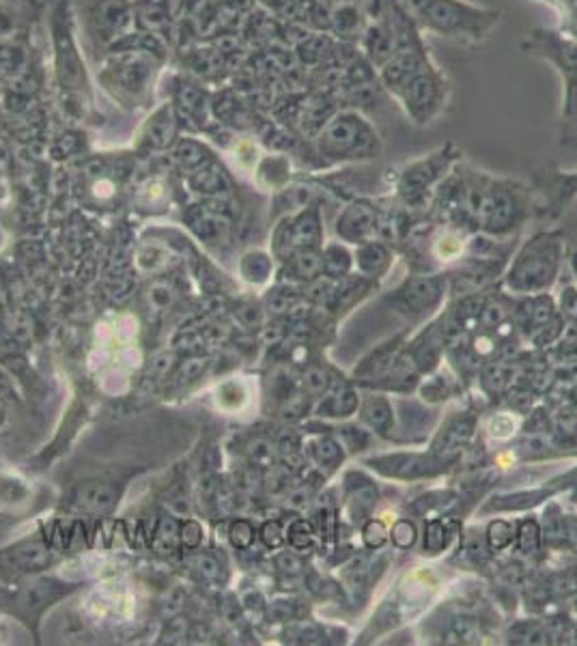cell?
Returning <instances> with one entry per match:
<instances>
[{
    "label": "cell",
    "mask_w": 577,
    "mask_h": 646,
    "mask_svg": "<svg viewBox=\"0 0 577 646\" xmlns=\"http://www.w3.org/2000/svg\"><path fill=\"white\" fill-rule=\"evenodd\" d=\"M553 270H556V255L547 250H535L528 257H521L515 272L510 274V284L523 289V291L541 289L551 280Z\"/></svg>",
    "instance_id": "1"
},
{
    "label": "cell",
    "mask_w": 577,
    "mask_h": 646,
    "mask_svg": "<svg viewBox=\"0 0 577 646\" xmlns=\"http://www.w3.org/2000/svg\"><path fill=\"white\" fill-rule=\"evenodd\" d=\"M76 500L82 508L91 510V513H97V515H104L108 510H113V506L117 504V492H115V487H110L106 483H86L78 487Z\"/></svg>",
    "instance_id": "2"
},
{
    "label": "cell",
    "mask_w": 577,
    "mask_h": 646,
    "mask_svg": "<svg viewBox=\"0 0 577 646\" xmlns=\"http://www.w3.org/2000/svg\"><path fill=\"white\" fill-rule=\"evenodd\" d=\"M439 296H441V284L437 278H414L403 289L405 304L414 308L416 313L433 308L439 302Z\"/></svg>",
    "instance_id": "3"
},
{
    "label": "cell",
    "mask_w": 577,
    "mask_h": 646,
    "mask_svg": "<svg viewBox=\"0 0 577 646\" xmlns=\"http://www.w3.org/2000/svg\"><path fill=\"white\" fill-rule=\"evenodd\" d=\"M384 463H388V467L384 465L382 470L388 472V474H394V476H423V474H431L435 472L437 467H433V463L425 457H418V455H396V457H388V459H382Z\"/></svg>",
    "instance_id": "4"
},
{
    "label": "cell",
    "mask_w": 577,
    "mask_h": 646,
    "mask_svg": "<svg viewBox=\"0 0 577 646\" xmlns=\"http://www.w3.org/2000/svg\"><path fill=\"white\" fill-rule=\"evenodd\" d=\"M472 427H474V420L472 418H457L453 425L448 427V431L439 437V444H437V453L441 457H453L455 453L461 451V446L465 442L470 439L472 435Z\"/></svg>",
    "instance_id": "5"
},
{
    "label": "cell",
    "mask_w": 577,
    "mask_h": 646,
    "mask_svg": "<svg viewBox=\"0 0 577 646\" xmlns=\"http://www.w3.org/2000/svg\"><path fill=\"white\" fill-rule=\"evenodd\" d=\"M147 300H149V310H151V313H166V310L177 300V291H174V286L170 282L158 280V282H153L149 286Z\"/></svg>",
    "instance_id": "6"
},
{
    "label": "cell",
    "mask_w": 577,
    "mask_h": 646,
    "mask_svg": "<svg viewBox=\"0 0 577 646\" xmlns=\"http://www.w3.org/2000/svg\"><path fill=\"white\" fill-rule=\"evenodd\" d=\"M510 377H513V366H510L506 360H498V362H489L482 371V384L487 390L491 392H500L502 388L508 386Z\"/></svg>",
    "instance_id": "7"
},
{
    "label": "cell",
    "mask_w": 577,
    "mask_h": 646,
    "mask_svg": "<svg viewBox=\"0 0 577 646\" xmlns=\"http://www.w3.org/2000/svg\"><path fill=\"white\" fill-rule=\"evenodd\" d=\"M358 407V396L353 394L351 390H345V392H339L334 396H330L325 403L321 405V414L325 416H349L353 414V410Z\"/></svg>",
    "instance_id": "8"
},
{
    "label": "cell",
    "mask_w": 577,
    "mask_h": 646,
    "mask_svg": "<svg viewBox=\"0 0 577 646\" xmlns=\"http://www.w3.org/2000/svg\"><path fill=\"white\" fill-rule=\"evenodd\" d=\"M15 560L19 563V567H24V569H39L43 565H48L50 554H48L46 545L31 543V545H24L15 551Z\"/></svg>",
    "instance_id": "9"
},
{
    "label": "cell",
    "mask_w": 577,
    "mask_h": 646,
    "mask_svg": "<svg viewBox=\"0 0 577 646\" xmlns=\"http://www.w3.org/2000/svg\"><path fill=\"white\" fill-rule=\"evenodd\" d=\"M364 416L377 431H388L390 429L392 410L384 398H371L364 407Z\"/></svg>",
    "instance_id": "10"
},
{
    "label": "cell",
    "mask_w": 577,
    "mask_h": 646,
    "mask_svg": "<svg viewBox=\"0 0 577 646\" xmlns=\"http://www.w3.org/2000/svg\"><path fill=\"white\" fill-rule=\"evenodd\" d=\"M248 457L257 467H272L276 461V446L265 437H257L248 446Z\"/></svg>",
    "instance_id": "11"
},
{
    "label": "cell",
    "mask_w": 577,
    "mask_h": 646,
    "mask_svg": "<svg viewBox=\"0 0 577 646\" xmlns=\"http://www.w3.org/2000/svg\"><path fill=\"white\" fill-rule=\"evenodd\" d=\"M229 539L237 549H248L254 541V528L248 519H235L229 528Z\"/></svg>",
    "instance_id": "12"
},
{
    "label": "cell",
    "mask_w": 577,
    "mask_h": 646,
    "mask_svg": "<svg viewBox=\"0 0 577 646\" xmlns=\"http://www.w3.org/2000/svg\"><path fill=\"white\" fill-rule=\"evenodd\" d=\"M321 270H323V259H319V255H315V252H302L295 259L298 278L313 280V278H317V274H321Z\"/></svg>",
    "instance_id": "13"
},
{
    "label": "cell",
    "mask_w": 577,
    "mask_h": 646,
    "mask_svg": "<svg viewBox=\"0 0 577 646\" xmlns=\"http://www.w3.org/2000/svg\"><path fill=\"white\" fill-rule=\"evenodd\" d=\"M313 539H315V530H313V526H310L306 519H295V522L291 524V528H288V543H291L295 549H306V547H310Z\"/></svg>",
    "instance_id": "14"
},
{
    "label": "cell",
    "mask_w": 577,
    "mask_h": 646,
    "mask_svg": "<svg viewBox=\"0 0 577 646\" xmlns=\"http://www.w3.org/2000/svg\"><path fill=\"white\" fill-rule=\"evenodd\" d=\"M553 429L562 442L575 444L577 442V414L575 412H560L553 420Z\"/></svg>",
    "instance_id": "15"
},
{
    "label": "cell",
    "mask_w": 577,
    "mask_h": 646,
    "mask_svg": "<svg viewBox=\"0 0 577 646\" xmlns=\"http://www.w3.org/2000/svg\"><path fill=\"white\" fill-rule=\"evenodd\" d=\"M52 588H54V586L48 584V582H41V584L29 586V588L24 590V595H22V604H26L31 610H37V608H41V606H46L48 601L54 597V595H50Z\"/></svg>",
    "instance_id": "16"
},
{
    "label": "cell",
    "mask_w": 577,
    "mask_h": 646,
    "mask_svg": "<svg viewBox=\"0 0 577 646\" xmlns=\"http://www.w3.org/2000/svg\"><path fill=\"white\" fill-rule=\"evenodd\" d=\"M330 386V375L321 366H310L304 373V388L308 394H323Z\"/></svg>",
    "instance_id": "17"
},
{
    "label": "cell",
    "mask_w": 577,
    "mask_h": 646,
    "mask_svg": "<svg viewBox=\"0 0 577 646\" xmlns=\"http://www.w3.org/2000/svg\"><path fill=\"white\" fill-rule=\"evenodd\" d=\"M323 270H325V274L332 276V278L343 276V274L349 270V257H347V252H343L341 248L327 250L325 261H323Z\"/></svg>",
    "instance_id": "18"
},
{
    "label": "cell",
    "mask_w": 577,
    "mask_h": 646,
    "mask_svg": "<svg viewBox=\"0 0 577 646\" xmlns=\"http://www.w3.org/2000/svg\"><path fill=\"white\" fill-rule=\"evenodd\" d=\"M553 315H556V313H553V304H551L549 298L541 296L535 302H530V323L535 325V328L545 325L547 321L553 319Z\"/></svg>",
    "instance_id": "19"
},
{
    "label": "cell",
    "mask_w": 577,
    "mask_h": 646,
    "mask_svg": "<svg viewBox=\"0 0 577 646\" xmlns=\"http://www.w3.org/2000/svg\"><path fill=\"white\" fill-rule=\"evenodd\" d=\"M539 543H541V534H539L537 522H532V519L521 522V528H519V547H521V551L535 554L539 549Z\"/></svg>",
    "instance_id": "20"
},
{
    "label": "cell",
    "mask_w": 577,
    "mask_h": 646,
    "mask_svg": "<svg viewBox=\"0 0 577 646\" xmlns=\"http://www.w3.org/2000/svg\"><path fill=\"white\" fill-rule=\"evenodd\" d=\"M446 545V530L439 519H431L427 524V534H425V549L429 554H437Z\"/></svg>",
    "instance_id": "21"
},
{
    "label": "cell",
    "mask_w": 577,
    "mask_h": 646,
    "mask_svg": "<svg viewBox=\"0 0 577 646\" xmlns=\"http://www.w3.org/2000/svg\"><path fill=\"white\" fill-rule=\"evenodd\" d=\"M386 261H388V255L382 246H366L360 252V267L364 272H380L386 265Z\"/></svg>",
    "instance_id": "22"
},
{
    "label": "cell",
    "mask_w": 577,
    "mask_h": 646,
    "mask_svg": "<svg viewBox=\"0 0 577 646\" xmlns=\"http://www.w3.org/2000/svg\"><path fill=\"white\" fill-rule=\"evenodd\" d=\"M487 541H489L491 549H504L510 541H513V528L506 522H494L487 530Z\"/></svg>",
    "instance_id": "23"
},
{
    "label": "cell",
    "mask_w": 577,
    "mask_h": 646,
    "mask_svg": "<svg viewBox=\"0 0 577 646\" xmlns=\"http://www.w3.org/2000/svg\"><path fill=\"white\" fill-rule=\"evenodd\" d=\"M315 457L319 463H325V465H336L341 459H343V451L341 446L334 442V439H319L317 446H315Z\"/></svg>",
    "instance_id": "24"
},
{
    "label": "cell",
    "mask_w": 577,
    "mask_h": 646,
    "mask_svg": "<svg viewBox=\"0 0 577 646\" xmlns=\"http://www.w3.org/2000/svg\"><path fill=\"white\" fill-rule=\"evenodd\" d=\"M268 272H270V261L261 255H250V257H246V261H243V274H246L248 280L261 282V280H265Z\"/></svg>",
    "instance_id": "25"
},
{
    "label": "cell",
    "mask_w": 577,
    "mask_h": 646,
    "mask_svg": "<svg viewBox=\"0 0 577 646\" xmlns=\"http://www.w3.org/2000/svg\"><path fill=\"white\" fill-rule=\"evenodd\" d=\"M207 362L209 360L201 358V355H196V358H190V360L181 362L179 369H177V380H179L181 384L184 382H194L196 377L203 375V371L207 369Z\"/></svg>",
    "instance_id": "26"
},
{
    "label": "cell",
    "mask_w": 577,
    "mask_h": 646,
    "mask_svg": "<svg viewBox=\"0 0 577 646\" xmlns=\"http://www.w3.org/2000/svg\"><path fill=\"white\" fill-rule=\"evenodd\" d=\"M392 541H394L396 547H401V549L412 547L414 541H416V528H414V524L407 522V519L396 522L394 528H392Z\"/></svg>",
    "instance_id": "27"
},
{
    "label": "cell",
    "mask_w": 577,
    "mask_h": 646,
    "mask_svg": "<svg viewBox=\"0 0 577 646\" xmlns=\"http://www.w3.org/2000/svg\"><path fill=\"white\" fill-rule=\"evenodd\" d=\"M362 537H364V545L368 549H377V547H382L386 543L388 534H386V528H384L382 522L371 519V522H366V526L362 530Z\"/></svg>",
    "instance_id": "28"
},
{
    "label": "cell",
    "mask_w": 577,
    "mask_h": 646,
    "mask_svg": "<svg viewBox=\"0 0 577 646\" xmlns=\"http://www.w3.org/2000/svg\"><path fill=\"white\" fill-rule=\"evenodd\" d=\"M453 631L459 642H476L480 638V627L474 618H457L453 622Z\"/></svg>",
    "instance_id": "29"
},
{
    "label": "cell",
    "mask_w": 577,
    "mask_h": 646,
    "mask_svg": "<svg viewBox=\"0 0 577 646\" xmlns=\"http://www.w3.org/2000/svg\"><path fill=\"white\" fill-rule=\"evenodd\" d=\"M177 534H179V528H177V522H174V519L164 517V519H160L158 530H155L153 543H155V545L164 543L168 549H172V543H174V539H177Z\"/></svg>",
    "instance_id": "30"
},
{
    "label": "cell",
    "mask_w": 577,
    "mask_h": 646,
    "mask_svg": "<svg viewBox=\"0 0 577 646\" xmlns=\"http://www.w3.org/2000/svg\"><path fill=\"white\" fill-rule=\"evenodd\" d=\"M131 289H134V282L129 276H110L106 282V293L115 300H125L131 293Z\"/></svg>",
    "instance_id": "31"
},
{
    "label": "cell",
    "mask_w": 577,
    "mask_h": 646,
    "mask_svg": "<svg viewBox=\"0 0 577 646\" xmlns=\"http://www.w3.org/2000/svg\"><path fill=\"white\" fill-rule=\"evenodd\" d=\"M259 537L265 543V547H270V549H278L284 543V534H282V528H280L278 522H265L261 532H259Z\"/></svg>",
    "instance_id": "32"
},
{
    "label": "cell",
    "mask_w": 577,
    "mask_h": 646,
    "mask_svg": "<svg viewBox=\"0 0 577 646\" xmlns=\"http://www.w3.org/2000/svg\"><path fill=\"white\" fill-rule=\"evenodd\" d=\"M179 539L186 547H198V543L203 541V528L198 522L188 519L186 524H181L179 528Z\"/></svg>",
    "instance_id": "33"
},
{
    "label": "cell",
    "mask_w": 577,
    "mask_h": 646,
    "mask_svg": "<svg viewBox=\"0 0 577 646\" xmlns=\"http://www.w3.org/2000/svg\"><path fill=\"white\" fill-rule=\"evenodd\" d=\"M184 604H186V590L181 586H174L168 590V597L164 601V616L172 618L177 616L181 610H184Z\"/></svg>",
    "instance_id": "34"
},
{
    "label": "cell",
    "mask_w": 577,
    "mask_h": 646,
    "mask_svg": "<svg viewBox=\"0 0 577 646\" xmlns=\"http://www.w3.org/2000/svg\"><path fill=\"white\" fill-rule=\"evenodd\" d=\"M558 334H560V319H551L545 325H539L535 334H532V339H535L537 345H547L556 339Z\"/></svg>",
    "instance_id": "35"
},
{
    "label": "cell",
    "mask_w": 577,
    "mask_h": 646,
    "mask_svg": "<svg viewBox=\"0 0 577 646\" xmlns=\"http://www.w3.org/2000/svg\"><path fill=\"white\" fill-rule=\"evenodd\" d=\"M295 304V298H291L288 293H282V291H276L272 298H270V302H268V308H270V313L272 315H288V310H291V306Z\"/></svg>",
    "instance_id": "36"
},
{
    "label": "cell",
    "mask_w": 577,
    "mask_h": 646,
    "mask_svg": "<svg viewBox=\"0 0 577 646\" xmlns=\"http://www.w3.org/2000/svg\"><path fill=\"white\" fill-rule=\"evenodd\" d=\"M506 313L500 304H489V306H482L480 310V323L487 325V328H496L504 321Z\"/></svg>",
    "instance_id": "37"
},
{
    "label": "cell",
    "mask_w": 577,
    "mask_h": 646,
    "mask_svg": "<svg viewBox=\"0 0 577 646\" xmlns=\"http://www.w3.org/2000/svg\"><path fill=\"white\" fill-rule=\"evenodd\" d=\"M196 569L201 571L203 577H207V580H218V577H220V563L209 554L198 556V558H196Z\"/></svg>",
    "instance_id": "38"
},
{
    "label": "cell",
    "mask_w": 577,
    "mask_h": 646,
    "mask_svg": "<svg viewBox=\"0 0 577 646\" xmlns=\"http://www.w3.org/2000/svg\"><path fill=\"white\" fill-rule=\"evenodd\" d=\"M188 633V622L184 618H170L168 620V627L164 631V642H179L181 638H186Z\"/></svg>",
    "instance_id": "39"
},
{
    "label": "cell",
    "mask_w": 577,
    "mask_h": 646,
    "mask_svg": "<svg viewBox=\"0 0 577 646\" xmlns=\"http://www.w3.org/2000/svg\"><path fill=\"white\" fill-rule=\"evenodd\" d=\"M510 636H515L517 640L523 638V642H530V644H543L545 640V633L541 631V627L537 625H519L515 631H510Z\"/></svg>",
    "instance_id": "40"
},
{
    "label": "cell",
    "mask_w": 577,
    "mask_h": 646,
    "mask_svg": "<svg viewBox=\"0 0 577 646\" xmlns=\"http://www.w3.org/2000/svg\"><path fill=\"white\" fill-rule=\"evenodd\" d=\"M172 364H174V353H168V351L158 353V355L153 358V362H151V373L164 377V375H168V371L172 369Z\"/></svg>",
    "instance_id": "41"
},
{
    "label": "cell",
    "mask_w": 577,
    "mask_h": 646,
    "mask_svg": "<svg viewBox=\"0 0 577 646\" xmlns=\"http://www.w3.org/2000/svg\"><path fill=\"white\" fill-rule=\"evenodd\" d=\"M276 449H278V453L284 455V457H286V455H295L298 449H300V439H298V435H293V433H286V435H282V437L278 439Z\"/></svg>",
    "instance_id": "42"
},
{
    "label": "cell",
    "mask_w": 577,
    "mask_h": 646,
    "mask_svg": "<svg viewBox=\"0 0 577 646\" xmlns=\"http://www.w3.org/2000/svg\"><path fill=\"white\" fill-rule=\"evenodd\" d=\"M526 453L528 455H537V453H545L547 449H549V442H547V437L545 435H539V433H535V435H530V439L526 442Z\"/></svg>",
    "instance_id": "43"
},
{
    "label": "cell",
    "mask_w": 577,
    "mask_h": 646,
    "mask_svg": "<svg viewBox=\"0 0 577 646\" xmlns=\"http://www.w3.org/2000/svg\"><path fill=\"white\" fill-rule=\"evenodd\" d=\"M282 414H284V418H298V416H302V414H304V396H298V394L288 396Z\"/></svg>",
    "instance_id": "44"
},
{
    "label": "cell",
    "mask_w": 577,
    "mask_h": 646,
    "mask_svg": "<svg viewBox=\"0 0 577 646\" xmlns=\"http://www.w3.org/2000/svg\"><path fill=\"white\" fill-rule=\"evenodd\" d=\"M278 569H282L284 573H300V569H302V560L298 558V556H293V554H282V556H278Z\"/></svg>",
    "instance_id": "45"
},
{
    "label": "cell",
    "mask_w": 577,
    "mask_h": 646,
    "mask_svg": "<svg viewBox=\"0 0 577 646\" xmlns=\"http://www.w3.org/2000/svg\"><path fill=\"white\" fill-rule=\"evenodd\" d=\"M237 315H239L241 323H246V325H257V323H259V319H261V315H259V308H257V306H252V304H243V306L237 310Z\"/></svg>",
    "instance_id": "46"
},
{
    "label": "cell",
    "mask_w": 577,
    "mask_h": 646,
    "mask_svg": "<svg viewBox=\"0 0 577 646\" xmlns=\"http://www.w3.org/2000/svg\"><path fill=\"white\" fill-rule=\"evenodd\" d=\"M562 310L577 321V291H573V289H567L562 293Z\"/></svg>",
    "instance_id": "47"
},
{
    "label": "cell",
    "mask_w": 577,
    "mask_h": 646,
    "mask_svg": "<svg viewBox=\"0 0 577 646\" xmlns=\"http://www.w3.org/2000/svg\"><path fill=\"white\" fill-rule=\"evenodd\" d=\"M308 500H310V489L308 487H300V489H295V492L288 496V506L291 508H304L306 504H308Z\"/></svg>",
    "instance_id": "48"
},
{
    "label": "cell",
    "mask_w": 577,
    "mask_h": 646,
    "mask_svg": "<svg viewBox=\"0 0 577 646\" xmlns=\"http://www.w3.org/2000/svg\"><path fill=\"white\" fill-rule=\"evenodd\" d=\"M241 604L246 610H261L263 608V597L257 590H248L241 595Z\"/></svg>",
    "instance_id": "49"
},
{
    "label": "cell",
    "mask_w": 577,
    "mask_h": 646,
    "mask_svg": "<svg viewBox=\"0 0 577 646\" xmlns=\"http://www.w3.org/2000/svg\"><path fill=\"white\" fill-rule=\"evenodd\" d=\"M510 403H515L517 407H528V405L532 403V392H530V390L517 388L513 394H510Z\"/></svg>",
    "instance_id": "50"
},
{
    "label": "cell",
    "mask_w": 577,
    "mask_h": 646,
    "mask_svg": "<svg viewBox=\"0 0 577 646\" xmlns=\"http://www.w3.org/2000/svg\"><path fill=\"white\" fill-rule=\"evenodd\" d=\"M282 334H284V332H282L280 325H270V328L263 330V339L274 345V343H278V341L282 339Z\"/></svg>",
    "instance_id": "51"
},
{
    "label": "cell",
    "mask_w": 577,
    "mask_h": 646,
    "mask_svg": "<svg viewBox=\"0 0 577 646\" xmlns=\"http://www.w3.org/2000/svg\"><path fill=\"white\" fill-rule=\"evenodd\" d=\"M220 453H218V449H209L207 451V455H205V463H207V467L209 470H216V467L220 465Z\"/></svg>",
    "instance_id": "52"
},
{
    "label": "cell",
    "mask_w": 577,
    "mask_h": 646,
    "mask_svg": "<svg viewBox=\"0 0 577 646\" xmlns=\"http://www.w3.org/2000/svg\"><path fill=\"white\" fill-rule=\"evenodd\" d=\"M121 334L123 337H131V334H136V321L131 317H125L121 321Z\"/></svg>",
    "instance_id": "53"
}]
</instances>
